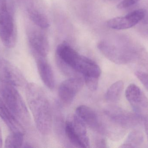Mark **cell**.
I'll return each mask as SVG.
<instances>
[{
    "mask_svg": "<svg viewBox=\"0 0 148 148\" xmlns=\"http://www.w3.org/2000/svg\"><path fill=\"white\" fill-rule=\"evenodd\" d=\"M98 49L108 60L116 64H126L138 61L140 63L147 52L133 39L117 35L99 42Z\"/></svg>",
    "mask_w": 148,
    "mask_h": 148,
    "instance_id": "1",
    "label": "cell"
},
{
    "mask_svg": "<svg viewBox=\"0 0 148 148\" xmlns=\"http://www.w3.org/2000/svg\"><path fill=\"white\" fill-rule=\"evenodd\" d=\"M26 95L28 105L36 126L42 135L50 133L52 126V112L48 99L42 89L34 83L26 85Z\"/></svg>",
    "mask_w": 148,
    "mask_h": 148,
    "instance_id": "2",
    "label": "cell"
},
{
    "mask_svg": "<svg viewBox=\"0 0 148 148\" xmlns=\"http://www.w3.org/2000/svg\"><path fill=\"white\" fill-rule=\"evenodd\" d=\"M56 55L62 67L70 69L84 77L99 78L101 76V69L95 61L78 54L67 43H61L58 46Z\"/></svg>",
    "mask_w": 148,
    "mask_h": 148,
    "instance_id": "3",
    "label": "cell"
},
{
    "mask_svg": "<svg viewBox=\"0 0 148 148\" xmlns=\"http://www.w3.org/2000/svg\"><path fill=\"white\" fill-rule=\"evenodd\" d=\"M16 87L0 82V94L11 112L22 123L28 125L30 116L23 98Z\"/></svg>",
    "mask_w": 148,
    "mask_h": 148,
    "instance_id": "4",
    "label": "cell"
},
{
    "mask_svg": "<svg viewBox=\"0 0 148 148\" xmlns=\"http://www.w3.org/2000/svg\"><path fill=\"white\" fill-rule=\"evenodd\" d=\"M104 114L110 123L123 135L129 129L140 124L143 117L136 113H131L116 106H109L104 110Z\"/></svg>",
    "mask_w": 148,
    "mask_h": 148,
    "instance_id": "5",
    "label": "cell"
},
{
    "mask_svg": "<svg viewBox=\"0 0 148 148\" xmlns=\"http://www.w3.org/2000/svg\"><path fill=\"white\" fill-rule=\"evenodd\" d=\"M65 133L67 138L75 147H90L86 125L76 114L70 115L67 118L65 123Z\"/></svg>",
    "mask_w": 148,
    "mask_h": 148,
    "instance_id": "6",
    "label": "cell"
},
{
    "mask_svg": "<svg viewBox=\"0 0 148 148\" xmlns=\"http://www.w3.org/2000/svg\"><path fill=\"white\" fill-rule=\"evenodd\" d=\"M0 38L5 47H14L16 43V33L13 16L5 0L0 6Z\"/></svg>",
    "mask_w": 148,
    "mask_h": 148,
    "instance_id": "7",
    "label": "cell"
},
{
    "mask_svg": "<svg viewBox=\"0 0 148 148\" xmlns=\"http://www.w3.org/2000/svg\"><path fill=\"white\" fill-rule=\"evenodd\" d=\"M0 82L21 87L26 84V80L21 70L9 61L0 56Z\"/></svg>",
    "mask_w": 148,
    "mask_h": 148,
    "instance_id": "8",
    "label": "cell"
},
{
    "mask_svg": "<svg viewBox=\"0 0 148 148\" xmlns=\"http://www.w3.org/2000/svg\"><path fill=\"white\" fill-rule=\"evenodd\" d=\"M127 100L134 109V113L143 117L148 112V99L139 87L130 84L125 91Z\"/></svg>",
    "mask_w": 148,
    "mask_h": 148,
    "instance_id": "9",
    "label": "cell"
},
{
    "mask_svg": "<svg viewBox=\"0 0 148 148\" xmlns=\"http://www.w3.org/2000/svg\"><path fill=\"white\" fill-rule=\"evenodd\" d=\"M83 85V81L79 77H73L65 80L59 87L60 100L65 105H70Z\"/></svg>",
    "mask_w": 148,
    "mask_h": 148,
    "instance_id": "10",
    "label": "cell"
},
{
    "mask_svg": "<svg viewBox=\"0 0 148 148\" xmlns=\"http://www.w3.org/2000/svg\"><path fill=\"white\" fill-rule=\"evenodd\" d=\"M144 16L142 9H138L123 16L115 17L107 22L108 28L116 30H122L132 28L141 22Z\"/></svg>",
    "mask_w": 148,
    "mask_h": 148,
    "instance_id": "11",
    "label": "cell"
},
{
    "mask_svg": "<svg viewBox=\"0 0 148 148\" xmlns=\"http://www.w3.org/2000/svg\"><path fill=\"white\" fill-rule=\"evenodd\" d=\"M27 36L35 57H46L49 52V46L45 34L39 30L31 29L28 32Z\"/></svg>",
    "mask_w": 148,
    "mask_h": 148,
    "instance_id": "12",
    "label": "cell"
},
{
    "mask_svg": "<svg viewBox=\"0 0 148 148\" xmlns=\"http://www.w3.org/2000/svg\"><path fill=\"white\" fill-rule=\"evenodd\" d=\"M75 114L84 122L92 129L102 132V126L99 116L95 110L85 106H78L75 110Z\"/></svg>",
    "mask_w": 148,
    "mask_h": 148,
    "instance_id": "13",
    "label": "cell"
},
{
    "mask_svg": "<svg viewBox=\"0 0 148 148\" xmlns=\"http://www.w3.org/2000/svg\"><path fill=\"white\" fill-rule=\"evenodd\" d=\"M0 117L12 133L24 134V129L20 121L12 113L0 96Z\"/></svg>",
    "mask_w": 148,
    "mask_h": 148,
    "instance_id": "14",
    "label": "cell"
},
{
    "mask_svg": "<svg viewBox=\"0 0 148 148\" xmlns=\"http://www.w3.org/2000/svg\"><path fill=\"white\" fill-rule=\"evenodd\" d=\"M36 65L39 75L44 84L49 89H53L55 87V78L53 70L46 57H36Z\"/></svg>",
    "mask_w": 148,
    "mask_h": 148,
    "instance_id": "15",
    "label": "cell"
},
{
    "mask_svg": "<svg viewBox=\"0 0 148 148\" xmlns=\"http://www.w3.org/2000/svg\"><path fill=\"white\" fill-rule=\"evenodd\" d=\"M143 141L144 136L142 132L139 129H134L129 134L121 147H138L142 144Z\"/></svg>",
    "mask_w": 148,
    "mask_h": 148,
    "instance_id": "16",
    "label": "cell"
},
{
    "mask_svg": "<svg viewBox=\"0 0 148 148\" xmlns=\"http://www.w3.org/2000/svg\"><path fill=\"white\" fill-rule=\"evenodd\" d=\"M124 83L121 81L113 83L107 90L105 95L106 101L110 103H114L119 100L122 93Z\"/></svg>",
    "mask_w": 148,
    "mask_h": 148,
    "instance_id": "17",
    "label": "cell"
},
{
    "mask_svg": "<svg viewBox=\"0 0 148 148\" xmlns=\"http://www.w3.org/2000/svg\"><path fill=\"white\" fill-rule=\"evenodd\" d=\"M28 14L31 21L39 28L47 29L50 26L49 21L46 16L34 8L29 9Z\"/></svg>",
    "mask_w": 148,
    "mask_h": 148,
    "instance_id": "18",
    "label": "cell"
},
{
    "mask_svg": "<svg viewBox=\"0 0 148 148\" xmlns=\"http://www.w3.org/2000/svg\"><path fill=\"white\" fill-rule=\"evenodd\" d=\"M23 136L22 133H12L8 136L5 140L4 147L18 148L23 145Z\"/></svg>",
    "mask_w": 148,
    "mask_h": 148,
    "instance_id": "19",
    "label": "cell"
},
{
    "mask_svg": "<svg viewBox=\"0 0 148 148\" xmlns=\"http://www.w3.org/2000/svg\"><path fill=\"white\" fill-rule=\"evenodd\" d=\"M84 81L85 84L90 90L95 91L98 87L99 78L93 77H85Z\"/></svg>",
    "mask_w": 148,
    "mask_h": 148,
    "instance_id": "20",
    "label": "cell"
},
{
    "mask_svg": "<svg viewBox=\"0 0 148 148\" xmlns=\"http://www.w3.org/2000/svg\"><path fill=\"white\" fill-rule=\"evenodd\" d=\"M135 74L136 76L148 91V74L143 71H137Z\"/></svg>",
    "mask_w": 148,
    "mask_h": 148,
    "instance_id": "21",
    "label": "cell"
},
{
    "mask_svg": "<svg viewBox=\"0 0 148 148\" xmlns=\"http://www.w3.org/2000/svg\"><path fill=\"white\" fill-rule=\"evenodd\" d=\"M141 0H123L117 5V7L119 9H125L128 8L138 3Z\"/></svg>",
    "mask_w": 148,
    "mask_h": 148,
    "instance_id": "22",
    "label": "cell"
},
{
    "mask_svg": "<svg viewBox=\"0 0 148 148\" xmlns=\"http://www.w3.org/2000/svg\"><path fill=\"white\" fill-rule=\"evenodd\" d=\"M144 12V16L141 22L144 25H148V1L146 3L143 8H142Z\"/></svg>",
    "mask_w": 148,
    "mask_h": 148,
    "instance_id": "23",
    "label": "cell"
},
{
    "mask_svg": "<svg viewBox=\"0 0 148 148\" xmlns=\"http://www.w3.org/2000/svg\"><path fill=\"white\" fill-rule=\"evenodd\" d=\"M143 119L145 132H146L148 140V114L143 116Z\"/></svg>",
    "mask_w": 148,
    "mask_h": 148,
    "instance_id": "24",
    "label": "cell"
},
{
    "mask_svg": "<svg viewBox=\"0 0 148 148\" xmlns=\"http://www.w3.org/2000/svg\"><path fill=\"white\" fill-rule=\"evenodd\" d=\"M96 145L97 147L105 148L106 147V142L104 139H101L97 141Z\"/></svg>",
    "mask_w": 148,
    "mask_h": 148,
    "instance_id": "25",
    "label": "cell"
},
{
    "mask_svg": "<svg viewBox=\"0 0 148 148\" xmlns=\"http://www.w3.org/2000/svg\"><path fill=\"white\" fill-rule=\"evenodd\" d=\"M2 136L1 130L0 127V148H1L2 147Z\"/></svg>",
    "mask_w": 148,
    "mask_h": 148,
    "instance_id": "26",
    "label": "cell"
}]
</instances>
